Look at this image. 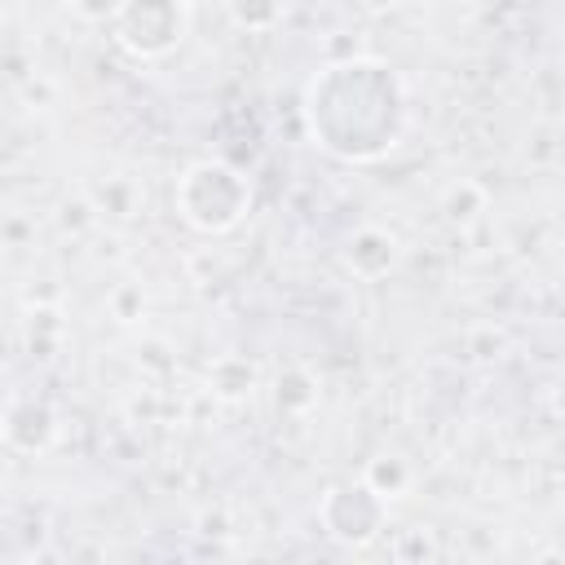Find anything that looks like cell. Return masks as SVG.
<instances>
[{"label":"cell","mask_w":565,"mask_h":565,"mask_svg":"<svg viewBox=\"0 0 565 565\" xmlns=\"http://www.w3.org/2000/svg\"><path fill=\"white\" fill-rule=\"evenodd\" d=\"M185 181L207 190L203 203H185V216L194 225H207V207H216V230L238 221V212H243V181H238V172H230L221 163H199V168L185 172Z\"/></svg>","instance_id":"obj_1"}]
</instances>
